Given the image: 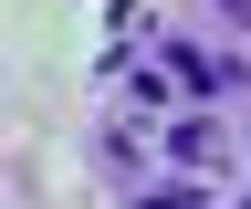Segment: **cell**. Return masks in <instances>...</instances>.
I'll use <instances>...</instances> for the list:
<instances>
[{
	"label": "cell",
	"mask_w": 251,
	"mask_h": 209,
	"mask_svg": "<svg viewBox=\"0 0 251 209\" xmlns=\"http://www.w3.org/2000/svg\"><path fill=\"white\" fill-rule=\"evenodd\" d=\"M168 157L178 167H220V126H209V115H178V126H168Z\"/></svg>",
	"instance_id": "cell-2"
},
{
	"label": "cell",
	"mask_w": 251,
	"mask_h": 209,
	"mask_svg": "<svg viewBox=\"0 0 251 209\" xmlns=\"http://www.w3.org/2000/svg\"><path fill=\"white\" fill-rule=\"evenodd\" d=\"M157 63H168L178 84H188V94H230V84H241V52H209V42H188V32H168V42H157Z\"/></svg>",
	"instance_id": "cell-1"
}]
</instances>
